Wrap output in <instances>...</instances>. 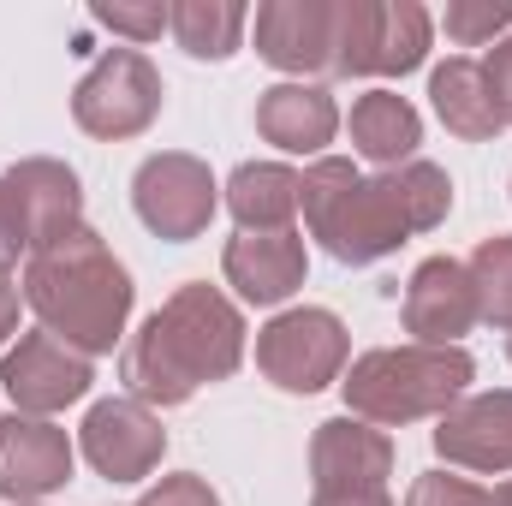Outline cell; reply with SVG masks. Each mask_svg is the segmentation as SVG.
<instances>
[{
    "instance_id": "obj_1",
    "label": "cell",
    "mask_w": 512,
    "mask_h": 506,
    "mask_svg": "<svg viewBox=\"0 0 512 506\" xmlns=\"http://www.w3.org/2000/svg\"><path fill=\"white\" fill-rule=\"evenodd\" d=\"M453 215V179L435 161H405L387 173H358L346 155H316L298 173V221L304 233L346 268H370L435 233Z\"/></svg>"
},
{
    "instance_id": "obj_2",
    "label": "cell",
    "mask_w": 512,
    "mask_h": 506,
    "mask_svg": "<svg viewBox=\"0 0 512 506\" xmlns=\"http://www.w3.org/2000/svg\"><path fill=\"white\" fill-rule=\"evenodd\" d=\"M245 310L209 286V280H185L161 298V310L143 316V328L126 340L120 352V381L131 399H143L149 411L185 405L203 387L239 376L245 364Z\"/></svg>"
},
{
    "instance_id": "obj_3",
    "label": "cell",
    "mask_w": 512,
    "mask_h": 506,
    "mask_svg": "<svg viewBox=\"0 0 512 506\" xmlns=\"http://www.w3.org/2000/svg\"><path fill=\"white\" fill-rule=\"evenodd\" d=\"M18 292H24V310L36 316V328H48L72 352L108 358L114 346H126L137 286H131V268L90 221L78 233L30 251L24 274H18Z\"/></svg>"
},
{
    "instance_id": "obj_4",
    "label": "cell",
    "mask_w": 512,
    "mask_h": 506,
    "mask_svg": "<svg viewBox=\"0 0 512 506\" xmlns=\"http://www.w3.org/2000/svg\"><path fill=\"white\" fill-rule=\"evenodd\" d=\"M477 381V358L465 346H370L346 364L340 393L346 411L376 423V429H411V423H435L441 411H453Z\"/></svg>"
},
{
    "instance_id": "obj_5",
    "label": "cell",
    "mask_w": 512,
    "mask_h": 506,
    "mask_svg": "<svg viewBox=\"0 0 512 506\" xmlns=\"http://www.w3.org/2000/svg\"><path fill=\"white\" fill-rule=\"evenodd\" d=\"M346 364H352V334L322 304L274 310L256 328V370H262V381H274L280 393H304L310 399L322 387H340Z\"/></svg>"
},
{
    "instance_id": "obj_6",
    "label": "cell",
    "mask_w": 512,
    "mask_h": 506,
    "mask_svg": "<svg viewBox=\"0 0 512 506\" xmlns=\"http://www.w3.org/2000/svg\"><path fill=\"white\" fill-rule=\"evenodd\" d=\"M167 84L143 48H108L90 60V72L72 84V126L96 143H126L161 120Z\"/></svg>"
},
{
    "instance_id": "obj_7",
    "label": "cell",
    "mask_w": 512,
    "mask_h": 506,
    "mask_svg": "<svg viewBox=\"0 0 512 506\" xmlns=\"http://www.w3.org/2000/svg\"><path fill=\"white\" fill-rule=\"evenodd\" d=\"M131 209H137V221H143L155 239L191 245V239H203V233L215 227V215H221V179H215L209 161L191 155V149H155V155H143L137 173H131Z\"/></svg>"
},
{
    "instance_id": "obj_8",
    "label": "cell",
    "mask_w": 512,
    "mask_h": 506,
    "mask_svg": "<svg viewBox=\"0 0 512 506\" xmlns=\"http://www.w3.org/2000/svg\"><path fill=\"white\" fill-rule=\"evenodd\" d=\"M78 459L108 483H149L161 471V459H167L161 411H149L131 393L96 399L84 411V423H78Z\"/></svg>"
},
{
    "instance_id": "obj_9",
    "label": "cell",
    "mask_w": 512,
    "mask_h": 506,
    "mask_svg": "<svg viewBox=\"0 0 512 506\" xmlns=\"http://www.w3.org/2000/svg\"><path fill=\"white\" fill-rule=\"evenodd\" d=\"M90 381H96V358L72 352L48 328H30L0 352V387L12 399V411H24V417H60L66 405L90 399Z\"/></svg>"
},
{
    "instance_id": "obj_10",
    "label": "cell",
    "mask_w": 512,
    "mask_h": 506,
    "mask_svg": "<svg viewBox=\"0 0 512 506\" xmlns=\"http://www.w3.org/2000/svg\"><path fill=\"white\" fill-rule=\"evenodd\" d=\"M78 471V441L54 417H0V501L6 506H42L60 495Z\"/></svg>"
},
{
    "instance_id": "obj_11",
    "label": "cell",
    "mask_w": 512,
    "mask_h": 506,
    "mask_svg": "<svg viewBox=\"0 0 512 506\" xmlns=\"http://www.w3.org/2000/svg\"><path fill=\"white\" fill-rule=\"evenodd\" d=\"M251 36H256V54L280 78L328 84V60H334V0H262L251 12Z\"/></svg>"
},
{
    "instance_id": "obj_12",
    "label": "cell",
    "mask_w": 512,
    "mask_h": 506,
    "mask_svg": "<svg viewBox=\"0 0 512 506\" xmlns=\"http://www.w3.org/2000/svg\"><path fill=\"white\" fill-rule=\"evenodd\" d=\"M429 441H435V453H441L453 471H471V477H512V387L465 393L453 411L435 417Z\"/></svg>"
},
{
    "instance_id": "obj_13",
    "label": "cell",
    "mask_w": 512,
    "mask_h": 506,
    "mask_svg": "<svg viewBox=\"0 0 512 506\" xmlns=\"http://www.w3.org/2000/svg\"><path fill=\"white\" fill-rule=\"evenodd\" d=\"M399 322L417 346H459L477 328V292L459 256H423L405 280Z\"/></svg>"
},
{
    "instance_id": "obj_14",
    "label": "cell",
    "mask_w": 512,
    "mask_h": 506,
    "mask_svg": "<svg viewBox=\"0 0 512 506\" xmlns=\"http://www.w3.org/2000/svg\"><path fill=\"white\" fill-rule=\"evenodd\" d=\"M221 280L239 292V304L280 310L310 280V245L304 233H233L221 251Z\"/></svg>"
},
{
    "instance_id": "obj_15",
    "label": "cell",
    "mask_w": 512,
    "mask_h": 506,
    "mask_svg": "<svg viewBox=\"0 0 512 506\" xmlns=\"http://www.w3.org/2000/svg\"><path fill=\"white\" fill-rule=\"evenodd\" d=\"M0 179H6V191L18 203V221L30 233V251H42V245H54V239H66V233L84 227V179H78V167H66L54 155H24Z\"/></svg>"
},
{
    "instance_id": "obj_16",
    "label": "cell",
    "mask_w": 512,
    "mask_h": 506,
    "mask_svg": "<svg viewBox=\"0 0 512 506\" xmlns=\"http://www.w3.org/2000/svg\"><path fill=\"white\" fill-rule=\"evenodd\" d=\"M346 114L334 102L328 84H304V78H280L256 96V137L274 143L280 155H328V143L340 137Z\"/></svg>"
},
{
    "instance_id": "obj_17",
    "label": "cell",
    "mask_w": 512,
    "mask_h": 506,
    "mask_svg": "<svg viewBox=\"0 0 512 506\" xmlns=\"http://www.w3.org/2000/svg\"><path fill=\"white\" fill-rule=\"evenodd\" d=\"M393 477V435L364 417H328L310 435V483L316 489H387Z\"/></svg>"
},
{
    "instance_id": "obj_18",
    "label": "cell",
    "mask_w": 512,
    "mask_h": 506,
    "mask_svg": "<svg viewBox=\"0 0 512 506\" xmlns=\"http://www.w3.org/2000/svg\"><path fill=\"white\" fill-rule=\"evenodd\" d=\"M221 209L239 221V233H298V167L239 161L221 185Z\"/></svg>"
},
{
    "instance_id": "obj_19",
    "label": "cell",
    "mask_w": 512,
    "mask_h": 506,
    "mask_svg": "<svg viewBox=\"0 0 512 506\" xmlns=\"http://www.w3.org/2000/svg\"><path fill=\"white\" fill-rule=\"evenodd\" d=\"M346 137H352V149L364 155V161H376V167H405V161H417V143H423V114L411 108V96H399V90H364L358 102H352V114H346Z\"/></svg>"
},
{
    "instance_id": "obj_20",
    "label": "cell",
    "mask_w": 512,
    "mask_h": 506,
    "mask_svg": "<svg viewBox=\"0 0 512 506\" xmlns=\"http://www.w3.org/2000/svg\"><path fill=\"white\" fill-rule=\"evenodd\" d=\"M429 102H435V120L465 137V143H495L501 137V114L489 102V84H483V60L477 54H447L435 72H429Z\"/></svg>"
},
{
    "instance_id": "obj_21",
    "label": "cell",
    "mask_w": 512,
    "mask_h": 506,
    "mask_svg": "<svg viewBox=\"0 0 512 506\" xmlns=\"http://www.w3.org/2000/svg\"><path fill=\"white\" fill-rule=\"evenodd\" d=\"M167 36L191 54V60H233L251 36V6L245 0H173L167 6Z\"/></svg>"
},
{
    "instance_id": "obj_22",
    "label": "cell",
    "mask_w": 512,
    "mask_h": 506,
    "mask_svg": "<svg viewBox=\"0 0 512 506\" xmlns=\"http://www.w3.org/2000/svg\"><path fill=\"white\" fill-rule=\"evenodd\" d=\"M382 60V0H334V60L328 78H376Z\"/></svg>"
},
{
    "instance_id": "obj_23",
    "label": "cell",
    "mask_w": 512,
    "mask_h": 506,
    "mask_svg": "<svg viewBox=\"0 0 512 506\" xmlns=\"http://www.w3.org/2000/svg\"><path fill=\"white\" fill-rule=\"evenodd\" d=\"M435 42V12L423 0H382V60L376 78H405L429 60Z\"/></svg>"
},
{
    "instance_id": "obj_24",
    "label": "cell",
    "mask_w": 512,
    "mask_h": 506,
    "mask_svg": "<svg viewBox=\"0 0 512 506\" xmlns=\"http://www.w3.org/2000/svg\"><path fill=\"white\" fill-rule=\"evenodd\" d=\"M465 274H471V292H477V322L512 334V233L483 239L465 256Z\"/></svg>"
},
{
    "instance_id": "obj_25",
    "label": "cell",
    "mask_w": 512,
    "mask_h": 506,
    "mask_svg": "<svg viewBox=\"0 0 512 506\" xmlns=\"http://www.w3.org/2000/svg\"><path fill=\"white\" fill-rule=\"evenodd\" d=\"M441 30L453 48H495L512 36V0H447Z\"/></svg>"
},
{
    "instance_id": "obj_26",
    "label": "cell",
    "mask_w": 512,
    "mask_h": 506,
    "mask_svg": "<svg viewBox=\"0 0 512 506\" xmlns=\"http://www.w3.org/2000/svg\"><path fill=\"white\" fill-rule=\"evenodd\" d=\"M167 6H173V0H96L90 18H96L102 30H114L126 48H149V42L167 36Z\"/></svg>"
},
{
    "instance_id": "obj_27",
    "label": "cell",
    "mask_w": 512,
    "mask_h": 506,
    "mask_svg": "<svg viewBox=\"0 0 512 506\" xmlns=\"http://www.w3.org/2000/svg\"><path fill=\"white\" fill-rule=\"evenodd\" d=\"M405 506H495V495H489L483 483H471V477H453V471H423V477L411 483Z\"/></svg>"
},
{
    "instance_id": "obj_28",
    "label": "cell",
    "mask_w": 512,
    "mask_h": 506,
    "mask_svg": "<svg viewBox=\"0 0 512 506\" xmlns=\"http://www.w3.org/2000/svg\"><path fill=\"white\" fill-rule=\"evenodd\" d=\"M137 506H221V495L209 489V477H197V471H173V477H155Z\"/></svg>"
},
{
    "instance_id": "obj_29",
    "label": "cell",
    "mask_w": 512,
    "mask_h": 506,
    "mask_svg": "<svg viewBox=\"0 0 512 506\" xmlns=\"http://www.w3.org/2000/svg\"><path fill=\"white\" fill-rule=\"evenodd\" d=\"M483 60V84H489V102H495V114H501V126H512V36H501L489 54H477Z\"/></svg>"
},
{
    "instance_id": "obj_30",
    "label": "cell",
    "mask_w": 512,
    "mask_h": 506,
    "mask_svg": "<svg viewBox=\"0 0 512 506\" xmlns=\"http://www.w3.org/2000/svg\"><path fill=\"white\" fill-rule=\"evenodd\" d=\"M24 256H30V233H24V221H18V203H12L6 179H0V274H12Z\"/></svg>"
},
{
    "instance_id": "obj_31",
    "label": "cell",
    "mask_w": 512,
    "mask_h": 506,
    "mask_svg": "<svg viewBox=\"0 0 512 506\" xmlns=\"http://www.w3.org/2000/svg\"><path fill=\"white\" fill-rule=\"evenodd\" d=\"M18 316H24V292L12 274H0V352L18 340Z\"/></svg>"
},
{
    "instance_id": "obj_32",
    "label": "cell",
    "mask_w": 512,
    "mask_h": 506,
    "mask_svg": "<svg viewBox=\"0 0 512 506\" xmlns=\"http://www.w3.org/2000/svg\"><path fill=\"white\" fill-rule=\"evenodd\" d=\"M310 506H393L387 489H316Z\"/></svg>"
},
{
    "instance_id": "obj_33",
    "label": "cell",
    "mask_w": 512,
    "mask_h": 506,
    "mask_svg": "<svg viewBox=\"0 0 512 506\" xmlns=\"http://www.w3.org/2000/svg\"><path fill=\"white\" fill-rule=\"evenodd\" d=\"M489 495H495V506H512V477H501V483H495Z\"/></svg>"
},
{
    "instance_id": "obj_34",
    "label": "cell",
    "mask_w": 512,
    "mask_h": 506,
    "mask_svg": "<svg viewBox=\"0 0 512 506\" xmlns=\"http://www.w3.org/2000/svg\"><path fill=\"white\" fill-rule=\"evenodd\" d=\"M507 364H512V334H507Z\"/></svg>"
},
{
    "instance_id": "obj_35",
    "label": "cell",
    "mask_w": 512,
    "mask_h": 506,
    "mask_svg": "<svg viewBox=\"0 0 512 506\" xmlns=\"http://www.w3.org/2000/svg\"><path fill=\"white\" fill-rule=\"evenodd\" d=\"M507 191H512V185H507Z\"/></svg>"
}]
</instances>
